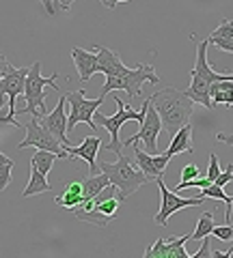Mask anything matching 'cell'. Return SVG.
Listing matches in <instances>:
<instances>
[{"instance_id":"1","label":"cell","mask_w":233,"mask_h":258,"mask_svg":"<svg viewBox=\"0 0 233 258\" xmlns=\"http://www.w3.org/2000/svg\"><path fill=\"white\" fill-rule=\"evenodd\" d=\"M149 99H151V103H154L160 120H162L164 132L173 134V132H177L181 125L190 123L195 101H192L183 91H179V88L166 86V88H162V91L154 93Z\"/></svg>"},{"instance_id":"2","label":"cell","mask_w":233,"mask_h":258,"mask_svg":"<svg viewBox=\"0 0 233 258\" xmlns=\"http://www.w3.org/2000/svg\"><path fill=\"white\" fill-rule=\"evenodd\" d=\"M207 39L197 43V60H195V69H192L190 74V86L186 88L188 97L195 103H201L203 108L212 110L214 103H212V97H210V86L214 82H224V80H231L233 82V74H218V71H214L210 64H207Z\"/></svg>"},{"instance_id":"3","label":"cell","mask_w":233,"mask_h":258,"mask_svg":"<svg viewBox=\"0 0 233 258\" xmlns=\"http://www.w3.org/2000/svg\"><path fill=\"white\" fill-rule=\"evenodd\" d=\"M100 170L108 174L110 183L117 187V196L121 203L138 191L145 183H151L149 176L136 166V161L125 155H117V161H100Z\"/></svg>"},{"instance_id":"4","label":"cell","mask_w":233,"mask_h":258,"mask_svg":"<svg viewBox=\"0 0 233 258\" xmlns=\"http://www.w3.org/2000/svg\"><path fill=\"white\" fill-rule=\"evenodd\" d=\"M56 78H59V74H54L50 78L41 76V62H33V67H30L28 76H26V84H24V93L22 97L26 99V106H24L22 110H18V114H30V116H39L37 108L43 112V114H48V108H45V88L50 86L54 88L56 93H61V86L56 84ZM41 114V116H43Z\"/></svg>"},{"instance_id":"5","label":"cell","mask_w":233,"mask_h":258,"mask_svg":"<svg viewBox=\"0 0 233 258\" xmlns=\"http://www.w3.org/2000/svg\"><path fill=\"white\" fill-rule=\"evenodd\" d=\"M145 82H151V84H158L160 78L156 74L154 64L149 62H141L136 64V67H127L121 76L117 78H106V82L104 86L100 88V95H110V93H117V91H125L127 97H132V99H141V88Z\"/></svg>"},{"instance_id":"6","label":"cell","mask_w":233,"mask_h":258,"mask_svg":"<svg viewBox=\"0 0 233 258\" xmlns=\"http://www.w3.org/2000/svg\"><path fill=\"white\" fill-rule=\"evenodd\" d=\"M115 103H117V112L112 116H104V114H100V112H95L93 118L98 120V123L110 134V144H108L106 149L112 151V153H117V155H121V147H123V144L119 142V132H121V127L127 123V120L143 123V118H145V103L141 106V110L127 108L117 95H115Z\"/></svg>"},{"instance_id":"7","label":"cell","mask_w":233,"mask_h":258,"mask_svg":"<svg viewBox=\"0 0 233 258\" xmlns=\"http://www.w3.org/2000/svg\"><path fill=\"white\" fill-rule=\"evenodd\" d=\"M65 99L71 108L67 114V134L80 123L89 125L91 129H98L93 116L104 103V95H100L98 99H86V91H71V93H65Z\"/></svg>"},{"instance_id":"8","label":"cell","mask_w":233,"mask_h":258,"mask_svg":"<svg viewBox=\"0 0 233 258\" xmlns=\"http://www.w3.org/2000/svg\"><path fill=\"white\" fill-rule=\"evenodd\" d=\"M28 147H33V149H43V151H52L56 153L59 157H67V153H65V147L59 142V138L48 129L41 120H39V116H30V123L26 125V138H24L20 144H18V149H28Z\"/></svg>"},{"instance_id":"9","label":"cell","mask_w":233,"mask_h":258,"mask_svg":"<svg viewBox=\"0 0 233 258\" xmlns=\"http://www.w3.org/2000/svg\"><path fill=\"white\" fill-rule=\"evenodd\" d=\"M30 67H20V69H11L3 80H0V108L5 106V99H9V112H7V120L13 127H24L22 123L15 120V97H20L24 93V84H26V76H28Z\"/></svg>"},{"instance_id":"10","label":"cell","mask_w":233,"mask_h":258,"mask_svg":"<svg viewBox=\"0 0 233 258\" xmlns=\"http://www.w3.org/2000/svg\"><path fill=\"white\" fill-rule=\"evenodd\" d=\"M143 103H145V118L141 123V129H138V134H134L130 140L123 142V147H132V144L143 140L147 153L156 155V151H158V136H160V132H162V120H160V116H158V112L154 108V103H151V99H145Z\"/></svg>"},{"instance_id":"11","label":"cell","mask_w":233,"mask_h":258,"mask_svg":"<svg viewBox=\"0 0 233 258\" xmlns=\"http://www.w3.org/2000/svg\"><path fill=\"white\" fill-rule=\"evenodd\" d=\"M158 187H160V196H162V205H160V211L156 215V224L158 226H166L168 217L175 215L179 209H188V207H201L205 203V198L192 196V198H179L173 189H168L164 185V179H158Z\"/></svg>"},{"instance_id":"12","label":"cell","mask_w":233,"mask_h":258,"mask_svg":"<svg viewBox=\"0 0 233 258\" xmlns=\"http://www.w3.org/2000/svg\"><path fill=\"white\" fill-rule=\"evenodd\" d=\"M134 161L141 170L149 176V181H158V179H164V170L168 166L171 157L162 153V155H151V153L138 149L134 144Z\"/></svg>"},{"instance_id":"13","label":"cell","mask_w":233,"mask_h":258,"mask_svg":"<svg viewBox=\"0 0 233 258\" xmlns=\"http://www.w3.org/2000/svg\"><path fill=\"white\" fill-rule=\"evenodd\" d=\"M65 95L59 97V103H56V108L52 112H48V114L41 116V123L50 129V132L59 138L61 144H65V147H74V142L67 138V114H65Z\"/></svg>"},{"instance_id":"14","label":"cell","mask_w":233,"mask_h":258,"mask_svg":"<svg viewBox=\"0 0 233 258\" xmlns=\"http://www.w3.org/2000/svg\"><path fill=\"white\" fill-rule=\"evenodd\" d=\"M104 147L102 144V138H98V136H86V138L82 140L76 147H65V153L67 157H80L84 159L86 164H89V174H98L100 172V166H98V151Z\"/></svg>"},{"instance_id":"15","label":"cell","mask_w":233,"mask_h":258,"mask_svg":"<svg viewBox=\"0 0 233 258\" xmlns=\"http://www.w3.org/2000/svg\"><path fill=\"white\" fill-rule=\"evenodd\" d=\"M91 50L98 54V71H100V74H104L106 78H117V76H121L123 71L127 69L123 64V60H121V56H119V52L110 50V47L95 43Z\"/></svg>"},{"instance_id":"16","label":"cell","mask_w":233,"mask_h":258,"mask_svg":"<svg viewBox=\"0 0 233 258\" xmlns=\"http://www.w3.org/2000/svg\"><path fill=\"white\" fill-rule=\"evenodd\" d=\"M71 60L76 64V71L80 76V82H89L98 74V54L84 47H74L71 50Z\"/></svg>"},{"instance_id":"17","label":"cell","mask_w":233,"mask_h":258,"mask_svg":"<svg viewBox=\"0 0 233 258\" xmlns=\"http://www.w3.org/2000/svg\"><path fill=\"white\" fill-rule=\"evenodd\" d=\"M192 151H195V147H192V125L186 123L175 132L173 140L166 149V155L173 159L175 155H179V153H192Z\"/></svg>"},{"instance_id":"18","label":"cell","mask_w":233,"mask_h":258,"mask_svg":"<svg viewBox=\"0 0 233 258\" xmlns=\"http://www.w3.org/2000/svg\"><path fill=\"white\" fill-rule=\"evenodd\" d=\"M199 198H205V200H218V203H224V220H227V224H231V215H233V196H227V194L222 191V187H218V185H207V187H203L199 194Z\"/></svg>"},{"instance_id":"19","label":"cell","mask_w":233,"mask_h":258,"mask_svg":"<svg viewBox=\"0 0 233 258\" xmlns=\"http://www.w3.org/2000/svg\"><path fill=\"white\" fill-rule=\"evenodd\" d=\"M43 191H52V183H48L45 174L35 170V168H28V183L22 191V198H30L35 194H43Z\"/></svg>"},{"instance_id":"20","label":"cell","mask_w":233,"mask_h":258,"mask_svg":"<svg viewBox=\"0 0 233 258\" xmlns=\"http://www.w3.org/2000/svg\"><path fill=\"white\" fill-rule=\"evenodd\" d=\"M108 185H110V179L106 172L100 170L98 174H89L86 179H82V198L84 200L95 198L104 187H108Z\"/></svg>"},{"instance_id":"21","label":"cell","mask_w":233,"mask_h":258,"mask_svg":"<svg viewBox=\"0 0 233 258\" xmlns=\"http://www.w3.org/2000/svg\"><path fill=\"white\" fill-rule=\"evenodd\" d=\"M59 159V155L52 151H43V149H37V153L30 157V168H35L41 174H50V170L54 168V161Z\"/></svg>"},{"instance_id":"22","label":"cell","mask_w":233,"mask_h":258,"mask_svg":"<svg viewBox=\"0 0 233 258\" xmlns=\"http://www.w3.org/2000/svg\"><path fill=\"white\" fill-rule=\"evenodd\" d=\"M214 226H216V224H214V213H212V211H205L203 215L199 217L195 232H190V239H195V241H203V237H210V235H212Z\"/></svg>"},{"instance_id":"23","label":"cell","mask_w":233,"mask_h":258,"mask_svg":"<svg viewBox=\"0 0 233 258\" xmlns=\"http://www.w3.org/2000/svg\"><path fill=\"white\" fill-rule=\"evenodd\" d=\"M190 241V235H183V237H168L166 239V245H168V252L166 258H190V254L186 252V245Z\"/></svg>"},{"instance_id":"24","label":"cell","mask_w":233,"mask_h":258,"mask_svg":"<svg viewBox=\"0 0 233 258\" xmlns=\"http://www.w3.org/2000/svg\"><path fill=\"white\" fill-rule=\"evenodd\" d=\"M39 3L43 5L45 13L54 18L56 13H69L71 11V5L76 3V0H39Z\"/></svg>"},{"instance_id":"25","label":"cell","mask_w":233,"mask_h":258,"mask_svg":"<svg viewBox=\"0 0 233 258\" xmlns=\"http://www.w3.org/2000/svg\"><path fill=\"white\" fill-rule=\"evenodd\" d=\"M82 203H84L82 194H74V191H67V189L56 196V205H59V207H65V209H69V211L78 209Z\"/></svg>"},{"instance_id":"26","label":"cell","mask_w":233,"mask_h":258,"mask_svg":"<svg viewBox=\"0 0 233 258\" xmlns=\"http://www.w3.org/2000/svg\"><path fill=\"white\" fill-rule=\"evenodd\" d=\"M93 207H98L104 215H108L110 220H115L117 213H119V207H121V200H119V196H112L108 200H102V203H93Z\"/></svg>"},{"instance_id":"27","label":"cell","mask_w":233,"mask_h":258,"mask_svg":"<svg viewBox=\"0 0 233 258\" xmlns=\"http://www.w3.org/2000/svg\"><path fill=\"white\" fill-rule=\"evenodd\" d=\"M168 252V245H166V239L164 237H158V241L154 245H149L145 249V258H166Z\"/></svg>"},{"instance_id":"28","label":"cell","mask_w":233,"mask_h":258,"mask_svg":"<svg viewBox=\"0 0 233 258\" xmlns=\"http://www.w3.org/2000/svg\"><path fill=\"white\" fill-rule=\"evenodd\" d=\"M210 97H212V103H224V106H233V91H216V88H210Z\"/></svg>"},{"instance_id":"29","label":"cell","mask_w":233,"mask_h":258,"mask_svg":"<svg viewBox=\"0 0 233 258\" xmlns=\"http://www.w3.org/2000/svg\"><path fill=\"white\" fill-rule=\"evenodd\" d=\"M214 37H222V39H231L233 41V22L231 20H222L218 26H216V30L212 32Z\"/></svg>"},{"instance_id":"30","label":"cell","mask_w":233,"mask_h":258,"mask_svg":"<svg viewBox=\"0 0 233 258\" xmlns=\"http://www.w3.org/2000/svg\"><path fill=\"white\" fill-rule=\"evenodd\" d=\"M13 168H15V161H13V164H5V166H0V191H5L7 187H9Z\"/></svg>"},{"instance_id":"31","label":"cell","mask_w":233,"mask_h":258,"mask_svg":"<svg viewBox=\"0 0 233 258\" xmlns=\"http://www.w3.org/2000/svg\"><path fill=\"white\" fill-rule=\"evenodd\" d=\"M212 235L220 241H233V226L231 224H224V226H214Z\"/></svg>"},{"instance_id":"32","label":"cell","mask_w":233,"mask_h":258,"mask_svg":"<svg viewBox=\"0 0 233 258\" xmlns=\"http://www.w3.org/2000/svg\"><path fill=\"white\" fill-rule=\"evenodd\" d=\"M207 43H210V45H216V47H220V50L233 54V41H231V39H222V37H214V35H210V37H207Z\"/></svg>"},{"instance_id":"33","label":"cell","mask_w":233,"mask_h":258,"mask_svg":"<svg viewBox=\"0 0 233 258\" xmlns=\"http://www.w3.org/2000/svg\"><path fill=\"white\" fill-rule=\"evenodd\" d=\"M222 170H220V164H218V157H216V153H212V155H210V170H207V176H205V179L207 181H216V176H218Z\"/></svg>"},{"instance_id":"34","label":"cell","mask_w":233,"mask_h":258,"mask_svg":"<svg viewBox=\"0 0 233 258\" xmlns=\"http://www.w3.org/2000/svg\"><path fill=\"white\" fill-rule=\"evenodd\" d=\"M231 181H233V164H229V166H227V170H222L218 176H216L214 185H218V187H224V185L231 183Z\"/></svg>"},{"instance_id":"35","label":"cell","mask_w":233,"mask_h":258,"mask_svg":"<svg viewBox=\"0 0 233 258\" xmlns=\"http://www.w3.org/2000/svg\"><path fill=\"white\" fill-rule=\"evenodd\" d=\"M207 256H212V245H210V239L203 237V245H201L199 252H195L190 258H207Z\"/></svg>"},{"instance_id":"36","label":"cell","mask_w":233,"mask_h":258,"mask_svg":"<svg viewBox=\"0 0 233 258\" xmlns=\"http://www.w3.org/2000/svg\"><path fill=\"white\" fill-rule=\"evenodd\" d=\"M199 176V168L195 164H188V166H183V170H181V181H190V179H197Z\"/></svg>"},{"instance_id":"37","label":"cell","mask_w":233,"mask_h":258,"mask_svg":"<svg viewBox=\"0 0 233 258\" xmlns=\"http://www.w3.org/2000/svg\"><path fill=\"white\" fill-rule=\"evenodd\" d=\"M11 69H13V64H11L9 60H7V56L0 54V80H3L7 74H9Z\"/></svg>"},{"instance_id":"38","label":"cell","mask_w":233,"mask_h":258,"mask_svg":"<svg viewBox=\"0 0 233 258\" xmlns=\"http://www.w3.org/2000/svg\"><path fill=\"white\" fill-rule=\"evenodd\" d=\"M216 140H218V142H224V144H233V136L218 132V134H216Z\"/></svg>"},{"instance_id":"39","label":"cell","mask_w":233,"mask_h":258,"mask_svg":"<svg viewBox=\"0 0 233 258\" xmlns=\"http://www.w3.org/2000/svg\"><path fill=\"white\" fill-rule=\"evenodd\" d=\"M214 258H231L233 256V247H229L227 252H212Z\"/></svg>"},{"instance_id":"40","label":"cell","mask_w":233,"mask_h":258,"mask_svg":"<svg viewBox=\"0 0 233 258\" xmlns=\"http://www.w3.org/2000/svg\"><path fill=\"white\" fill-rule=\"evenodd\" d=\"M5 164H13V159H11V157H7L5 153H0V166H5Z\"/></svg>"},{"instance_id":"41","label":"cell","mask_w":233,"mask_h":258,"mask_svg":"<svg viewBox=\"0 0 233 258\" xmlns=\"http://www.w3.org/2000/svg\"><path fill=\"white\" fill-rule=\"evenodd\" d=\"M0 110H3V108H0ZM7 123H9V120H7V114H5V116L0 114V125H7Z\"/></svg>"}]
</instances>
